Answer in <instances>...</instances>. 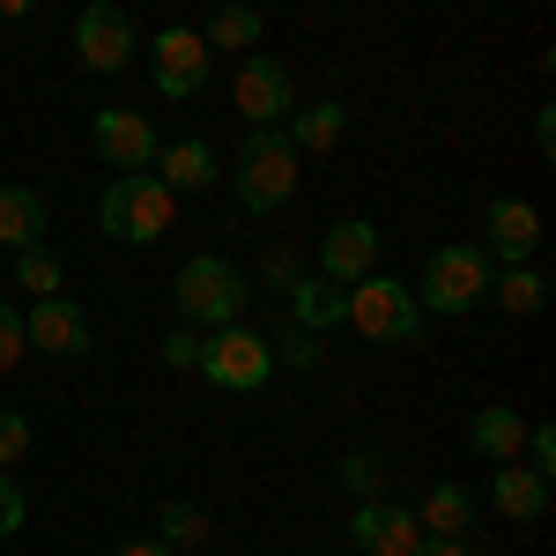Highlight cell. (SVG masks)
Segmentation results:
<instances>
[{"label":"cell","mask_w":556,"mask_h":556,"mask_svg":"<svg viewBox=\"0 0 556 556\" xmlns=\"http://www.w3.org/2000/svg\"><path fill=\"white\" fill-rule=\"evenodd\" d=\"M519 468L556 475V430L549 424H527V453H519Z\"/></svg>","instance_id":"cell-28"},{"label":"cell","mask_w":556,"mask_h":556,"mask_svg":"<svg viewBox=\"0 0 556 556\" xmlns=\"http://www.w3.org/2000/svg\"><path fill=\"white\" fill-rule=\"evenodd\" d=\"M416 556H475V549L460 542V534H424V542H416Z\"/></svg>","instance_id":"cell-33"},{"label":"cell","mask_w":556,"mask_h":556,"mask_svg":"<svg viewBox=\"0 0 556 556\" xmlns=\"http://www.w3.org/2000/svg\"><path fill=\"white\" fill-rule=\"evenodd\" d=\"M468 438H475V453L482 460H519L527 453V416H519L513 401H490V408H475V424H468Z\"/></svg>","instance_id":"cell-15"},{"label":"cell","mask_w":556,"mask_h":556,"mask_svg":"<svg viewBox=\"0 0 556 556\" xmlns=\"http://www.w3.org/2000/svg\"><path fill=\"white\" fill-rule=\"evenodd\" d=\"M230 97H238L245 127H282V119L298 112V83H290V67H282V60H267V52H245V60H238Z\"/></svg>","instance_id":"cell-9"},{"label":"cell","mask_w":556,"mask_h":556,"mask_svg":"<svg viewBox=\"0 0 556 556\" xmlns=\"http://www.w3.org/2000/svg\"><path fill=\"white\" fill-rule=\"evenodd\" d=\"M290 298H298V319H304V327H342V290H334L327 275H319V282H298Z\"/></svg>","instance_id":"cell-24"},{"label":"cell","mask_w":556,"mask_h":556,"mask_svg":"<svg viewBox=\"0 0 556 556\" xmlns=\"http://www.w3.org/2000/svg\"><path fill=\"white\" fill-rule=\"evenodd\" d=\"M208 527H215V519L201 513V505H186V497L156 505V542H164V549H201V542H208Z\"/></svg>","instance_id":"cell-22"},{"label":"cell","mask_w":556,"mask_h":556,"mask_svg":"<svg viewBox=\"0 0 556 556\" xmlns=\"http://www.w3.org/2000/svg\"><path fill=\"white\" fill-rule=\"evenodd\" d=\"M312 356H319V349H312V327H298V334H290V364H312Z\"/></svg>","instance_id":"cell-34"},{"label":"cell","mask_w":556,"mask_h":556,"mask_svg":"<svg viewBox=\"0 0 556 556\" xmlns=\"http://www.w3.org/2000/svg\"><path fill=\"white\" fill-rule=\"evenodd\" d=\"M298 178H304V156L282 127H253L238 141V156H230V193H238L245 215H275L298 193Z\"/></svg>","instance_id":"cell-1"},{"label":"cell","mask_w":556,"mask_h":556,"mask_svg":"<svg viewBox=\"0 0 556 556\" xmlns=\"http://www.w3.org/2000/svg\"><path fill=\"white\" fill-rule=\"evenodd\" d=\"M282 134L298 141V156H327V149L349 134V112L334 104V97H327V104H298V112L282 119Z\"/></svg>","instance_id":"cell-19"},{"label":"cell","mask_w":556,"mask_h":556,"mask_svg":"<svg viewBox=\"0 0 556 556\" xmlns=\"http://www.w3.org/2000/svg\"><path fill=\"white\" fill-rule=\"evenodd\" d=\"M156 178H164L172 193H208L215 186V149L208 141H164V149H156Z\"/></svg>","instance_id":"cell-18"},{"label":"cell","mask_w":556,"mask_h":556,"mask_svg":"<svg viewBox=\"0 0 556 556\" xmlns=\"http://www.w3.org/2000/svg\"><path fill=\"white\" fill-rule=\"evenodd\" d=\"M245 298H253V282H245V267L238 260H186L178 267V282H172V304H178V319L193 327V334H215V327H238L245 319Z\"/></svg>","instance_id":"cell-2"},{"label":"cell","mask_w":556,"mask_h":556,"mask_svg":"<svg viewBox=\"0 0 556 556\" xmlns=\"http://www.w3.org/2000/svg\"><path fill=\"white\" fill-rule=\"evenodd\" d=\"M134 52H141V30L119 0H89L75 15V60L89 75H119V67H134Z\"/></svg>","instance_id":"cell-7"},{"label":"cell","mask_w":556,"mask_h":556,"mask_svg":"<svg viewBox=\"0 0 556 556\" xmlns=\"http://www.w3.org/2000/svg\"><path fill=\"white\" fill-rule=\"evenodd\" d=\"M23 519H30V497H23V482H15V475L0 468V534H15Z\"/></svg>","instance_id":"cell-29"},{"label":"cell","mask_w":556,"mask_h":556,"mask_svg":"<svg viewBox=\"0 0 556 556\" xmlns=\"http://www.w3.org/2000/svg\"><path fill=\"white\" fill-rule=\"evenodd\" d=\"M490 505H497L505 519H542V513H549V475L505 460V468L490 475Z\"/></svg>","instance_id":"cell-17"},{"label":"cell","mask_w":556,"mask_h":556,"mask_svg":"<svg viewBox=\"0 0 556 556\" xmlns=\"http://www.w3.org/2000/svg\"><path fill=\"white\" fill-rule=\"evenodd\" d=\"M193 371L208 386H223V393H260V386L275 379V342L253 334L245 319L238 327H215V334H201V364Z\"/></svg>","instance_id":"cell-6"},{"label":"cell","mask_w":556,"mask_h":556,"mask_svg":"<svg viewBox=\"0 0 556 556\" xmlns=\"http://www.w3.org/2000/svg\"><path fill=\"white\" fill-rule=\"evenodd\" d=\"M45 230H52V215H45L38 186H0V245L30 253V245H45Z\"/></svg>","instance_id":"cell-16"},{"label":"cell","mask_w":556,"mask_h":556,"mask_svg":"<svg viewBox=\"0 0 556 556\" xmlns=\"http://www.w3.org/2000/svg\"><path fill=\"white\" fill-rule=\"evenodd\" d=\"M30 8H38V0H0V15H30Z\"/></svg>","instance_id":"cell-36"},{"label":"cell","mask_w":556,"mask_h":556,"mask_svg":"<svg viewBox=\"0 0 556 556\" xmlns=\"http://www.w3.org/2000/svg\"><path fill=\"white\" fill-rule=\"evenodd\" d=\"M342 482L356 490V497H371V482H379V453H349V460H342Z\"/></svg>","instance_id":"cell-30"},{"label":"cell","mask_w":556,"mask_h":556,"mask_svg":"<svg viewBox=\"0 0 556 556\" xmlns=\"http://www.w3.org/2000/svg\"><path fill=\"white\" fill-rule=\"evenodd\" d=\"M534 245H542V208L534 201H490L482 208V253L497 260V267L534 260Z\"/></svg>","instance_id":"cell-14"},{"label":"cell","mask_w":556,"mask_h":556,"mask_svg":"<svg viewBox=\"0 0 556 556\" xmlns=\"http://www.w3.org/2000/svg\"><path fill=\"white\" fill-rule=\"evenodd\" d=\"M23 342L38 349V356H89V312L75 298H30Z\"/></svg>","instance_id":"cell-12"},{"label":"cell","mask_w":556,"mask_h":556,"mask_svg":"<svg viewBox=\"0 0 556 556\" xmlns=\"http://www.w3.org/2000/svg\"><path fill=\"white\" fill-rule=\"evenodd\" d=\"M267 282L290 298V290H298V260H290V253H267Z\"/></svg>","instance_id":"cell-32"},{"label":"cell","mask_w":556,"mask_h":556,"mask_svg":"<svg viewBox=\"0 0 556 556\" xmlns=\"http://www.w3.org/2000/svg\"><path fill=\"white\" fill-rule=\"evenodd\" d=\"M164 364H178V371H193V364H201V334H193V327H178V334H164Z\"/></svg>","instance_id":"cell-31"},{"label":"cell","mask_w":556,"mask_h":556,"mask_svg":"<svg viewBox=\"0 0 556 556\" xmlns=\"http://www.w3.org/2000/svg\"><path fill=\"white\" fill-rule=\"evenodd\" d=\"M149 75H156V89H164L172 104H193V97L208 89V75H215V52L201 45V30L172 23V30L149 38Z\"/></svg>","instance_id":"cell-8"},{"label":"cell","mask_w":556,"mask_h":556,"mask_svg":"<svg viewBox=\"0 0 556 556\" xmlns=\"http://www.w3.org/2000/svg\"><path fill=\"white\" fill-rule=\"evenodd\" d=\"M15 460H30V416L0 408V468L15 475Z\"/></svg>","instance_id":"cell-26"},{"label":"cell","mask_w":556,"mask_h":556,"mask_svg":"<svg viewBox=\"0 0 556 556\" xmlns=\"http://www.w3.org/2000/svg\"><path fill=\"white\" fill-rule=\"evenodd\" d=\"M349 542H356L364 556H416L424 519L401 513V505H386V497H364V505L349 513Z\"/></svg>","instance_id":"cell-13"},{"label":"cell","mask_w":556,"mask_h":556,"mask_svg":"<svg viewBox=\"0 0 556 556\" xmlns=\"http://www.w3.org/2000/svg\"><path fill=\"white\" fill-rule=\"evenodd\" d=\"M342 319L364 334V342H416L424 334V312H416V290L408 282H386L379 267L364 282L342 290Z\"/></svg>","instance_id":"cell-5"},{"label":"cell","mask_w":556,"mask_h":556,"mask_svg":"<svg viewBox=\"0 0 556 556\" xmlns=\"http://www.w3.org/2000/svg\"><path fill=\"white\" fill-rule=\"evenodd\" d=\"M97 223H104V238H119V245H156L178 223V193L156 172H119L104 186V201H97Z\"/></svg>","instance_id":"cell-3"},{"label":"cell","mask_w":556,"mask_h":556,"mask_svg":"<svg viewBox=\"0 0 556 556\" xmlns=\"http://www.w3.org/2000/svg\"><path fill=\"white\" fill-rule=\"evenodd\" d=\"M379 267V223L371 215H334L319 238V275L327 282H364Z\"/></svg>","instance_id":"cell-11"},{"label":"cell","mask_w":556,"mask_h":556,"mask_svg":"<svg viewBox=\"0 0 556 556\" xmlns=\"http://www.w3.org/2000/svg\"><path fill=\"white\" fill-rule=\"evenodd\" d=\"M490 298L505 304L513 319H534V312L549 304V282H542V267H534V260H519V267H497V275H490Z\"/></svg>","instance_id":"cell-20"},{"label":"cell","mask_w":556,"mask_h":556,"mask_svg":"<svg viewBox=\"0 0 556 556\" xmlns=\"http://www.w3.org/2000/svg\"><path fill=\"white\" fill-rule=\"evenodd\" d=\"M424 534H468V519H475V497L468 490H460V482H438V490H430L424 497Z\"/></svg>","instance_id":"cell-23"},{"label":"cell","mask_w":556,"mask_h":556,"mask_svg":"<svg viewBox=\"0 0 556 556\" xmlns=\"http://www.w3.org/2000/svg\"><path fill=\"white\" fill-rule=\"evenodd\" d=\"M89 141H97V156H104V164H119V172H149V164H156V149H164L156 127H149L134 104H104V112L89 119Z\"/></svg>","instance_id":"cell-10"},{"label":"cell","mask_w":556,"mask_h":556,"mask_svg":"<svg viewBox=\"0 0 556 556\" xmlns=\"http://www.w3.org/2000/svg\"><path fill=\"white\" fill-rule=\"evenodd\" d=\"M490 275H497V260L482 253V245H438L424 260V290H416V312H445V319H460L475 304L490 298Z\"/></svg>","instance_id":"cell-4"},{"label":"cell","mask_w":556,"mask_h":556,"mask_svg":"<svg viewBox=\"0 0 556 556\" xmlns=\"http://www.w3.org/2000/svg\"><path fill=\"white\" fill-rule=\"evenodd\" d=\"M119 556H172V549H164L156 534H141V542H119Z\"/></svg>","instance_id":"cell-35"},{"label":"cell","mask_w":556,"mask_h":556,"mask_svg":"<svg viewBox=\"0 0 556 556\" xmlns=\"http://www.w3.org/2000/svg\"><path fill=\"white\" fill-rule=\"evenodd\" d=\"M15 282H23L30 298H60L67 275H60V260L45 253V245H30V253H15Z\"/></svg>","instance_id":"cell-25"},{"label":"cell","mask_w":556,"mask_h":556,"mask_svg":"<svg viewBox=\"0 0 556 556\" xmlns=\"http://www.w3.org/2000/svg\"><path fill=\"white\" fill-rule=\"evenodd\" d=\"M23 356H30V342H23V312H15V304H0V379H8Z\"/></svg>","instance_id":"cell-27"},{"label":"cell","mask_w":556,"mask_h":556,"mask_svg":"<svg viewBox=\"0 0 556 556\" xmlns=\"http://www.w3.org/2000/svg\"><path fill=\"white\" fill-rule=\"evenodd\" d=\"M201 45H208V52H238V60H245V52L260 45V8H245V0L215 8L208 23H201Z\"/></svg>","instance_id":"cell-21"}]
</instances>
